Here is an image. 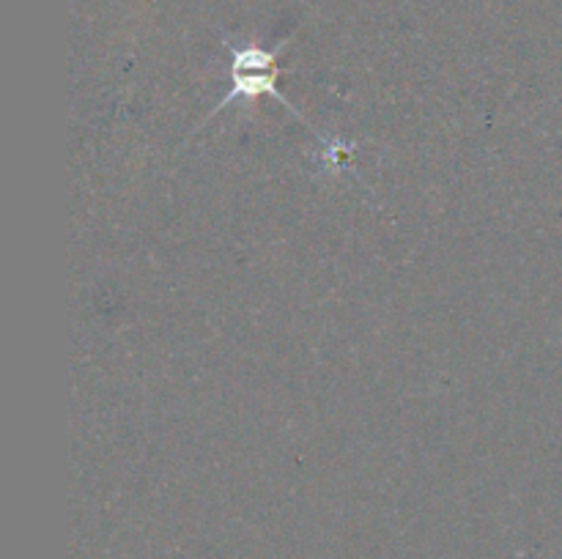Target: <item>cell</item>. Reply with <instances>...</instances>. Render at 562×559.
<instances>
[{
  "label": "cell",
  "instance_id": "1",
  "mask_svg": "<svg viewBox=\"0 0 562 559\" xmlns=\"http://www.w3.org/2000/svg\"><path fill=\"white\" fill-rule=\"evenodd\" d=\"M289 47V38L280 42L278 47L267 49V47H258V44H228V53H231V91L220 99L217 104L212 107L209 118H214L217 113L228 110L234 102H252L258 96H272L278 99L280 107L289 110L291 115L302 121V124L311 126V121L289 102V96H283L278 88V77H280V55L283 49ZM313 129V126H311Z\"/></svg>",
  "mask_w": 562,
  "mask_h": 559
},
{
  "label": "cell",
  "instance_id": "2",
  "mask_svg": "<svg viewBox=\"0 0 562 559\" xmlns=\"http://www.w3.org/2000/svg\"><path fill=\"white\" fill-rule=\"evenodd\" d=\"M355 142L340 140V137H327V148H324L322 164L327 170H340L351 157H355Z\"/></svg>",
  "mask_w": 562,
  "mask_h": 559
}]
</instances>
